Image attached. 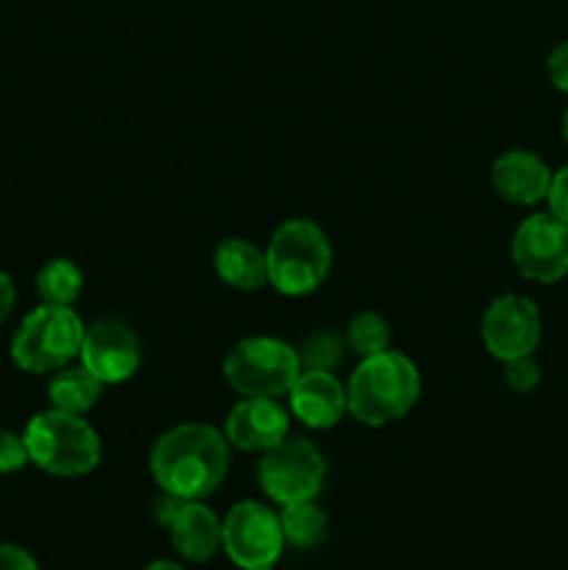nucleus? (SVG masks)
<instances>
[{
    "label": "nucleus",
    "instance_id": "28",
    "mask_svg": "<svg viewBox=\"0 0 568 570\" xmlns=\"http://www.w3.org/2000/svg\"><path fill=\"white\" fill-rule=\"evenodd\" d=\"M143 570H187V568H182L178 562H173V560H156V562H150V566H145Z\"/></svg>",
    "mask_w": 568,
    "mask_h": 570
},
{
    "label": "nucleus",
    "instance_id": "30",
    "mask_svg": "<svg viewBox=\"0 0 568 570\" xmlns=\"http://www.w3.org/2000/svg\"><path fill=\"white\" fill-rule=\"evenodd\" d=\"M256 570H273V568H256Z\"/></svg>",
    "mask_w": 568,
    "mask_h": 570
},
{
    "label": "nucleus",
    "instance_id": "12",
    "mask_svg": "<svg viewBox=\"0 0 568 570\" xmlns=\"http://www.w3.org/2000/svg\"><path fill=\"white\" fill-rule=\"evenodd\" d=\"M290 412L278 404V399H243L232 406L226 417L228 445L239 451H265L276 449L287 440Z\"/></svg>",
    "mask_w": 568,
    "mask_h": 570
},
{
    "label": "nucleus",
    "instance_id": "29",
    "mask_svg": "<svg viewBox=\"0 0 568 570\" xmlns=\"http://www.w3.org/2000/svg\"><path fill=\"white\" fill-rule=\"evenodd\" d=\"M562 137H566V142H568V109H566V115H562Z\"/></svg>",
    "mask_w": 568,
    "mask_h": 570
},
{
    "label": "nucleus",
    "instance_id": "23",
    "mask_svg": "<svg viewBox=\"0 0 568 570\" xmlns=\"http://www.w3.org/2000/svg\"><path fill=\"white\" fill-rule=\"evenodd\" d=\"M28 449L22 434L0 429V473H17L28 465Z\"/></svg>",
    "mask_w": 568,
    "mask_h": 570
},
{
    "label": "nucleus",
    "instance_id": "25",
    "mask_svg": "<svg viewBox=\"0 0 568 570\" xmlns=\"http://www.w3.org/2000/svg\"><path fill=\"white\" fill-rule=\"evenodd\" d=\"M546 76H549L551 87L568 95V42H560L546 59Z\"/></svg>",
    "mask_w": 568,
    "mask_h": 570
},
{
    "label": "nucleus",
    "instance_id": "24",
    "mask_svg": "<svg viewBox=\"0 0 568 570\" xmlns=\"http://www.w3.org/2000/svg\"><path fill=\"white\" fill-rule=\"evenodd\" d=\"M546 204H549L551 215H555L562 226H568V165L551 176V187H549V195H546Z\"/></svg>",
    "mask_w": 568,
    "mask_h": 570
},
{
    "label": "nucleus",
    "instance_id": "5",
    "mask_svg": "<svg viewBox=\"0 0 568 570\" xmlns=\"http://www.w3.org/2000/svg\"><path fill=\"white\" fill-rule=\"evenodd\" d=\"M87 326L72 306H37L11 337V360L20 371L53 373L78 356Z\"/></svg>",
    "mask_w": 568,
    "mask_h": 570
},
{
    "label": "nucleus",
    "instance_id": "2",
    "mask_svg": "<svg viewBox=\"0 0 568 570\" xmlns=\"http://www.w3.org/2000/svg\"><path fill=\"white\" fill-rule=\"evenodd\" d=\"M421 399V371L401 351H382L360 360L345 384L349 415L362 426H388L401 421Z\"/></svg>",
    "mask_w": 568,
    "mask_h": 570
},
{
    "label": "nucleus",
    "instance_id": "22",
    "mask_svg": "<svg viewBox=\"0 0 568 570\" xmlns=\"http://www.w3.org/2000/svg\"><path fill=\"white\" fill-rule=\"evenodd\" d=\"M505 382L516 393H532L540 384V365L532 360V354L505 362Z\"/></svg>",
    "mask_w": 568,
    "mask_h": 570
},
{
    "label": "nucleus",
    "instance_id": "27",
    "mask_svg": "<svg viewBox=\"0 0 568 570\" xmlns=\"http://www.w3.org/2000/svg\"><path fill=\"white\" fill-rule=\"evenodd\" d=\"M14 304H17L14 282H11V276H6V273L0 271V323H6V317L11 315Z\"/></svg>",
    "mask_w": 568,
    "mask_h": 570
},
{
    "label": "nucleus",
    "instance_id": "16",
    "mask_svg": "<svg viewBox=\"0 0 568 570\" xmlns=\"http://www.w3.org/2000/svg\"><path fill=\"white\" fill-rule=\"evenodd\" d=\"M215 271L223 284L243 293H254L267 284L265 250L256 248L251 239L228 237L215 248Z\"/></svg>",
    "mask_w": 568,
    "mask_h": 570
},
{
    "label": "nucleus",
    "instance_id": "13",
    "mask_svg": "<svg viewBox=\"0 0 568 570\" xmlns=\"http://www.w3.org/2000/svg\"><path fill=\"white\" fill-rule=\"evenodd\" d=\"M290 412L304 423L306 429H332L349 415L345 406V384L332 371H312L304 367L287 393Z\"/></svg>",
    "mask_w": 568,
    "mask_h": 570
},
{
    "label": "nucleus",
    "instance_id": "11",
    "mask_svg": "<svg viewBox=\"0 0 568 570\" xmlns=\"http://www.w3.org/2000/svg\"><path fill=\"white\" fill-rule=\"evenodd\" d=\"M78 360L104 387L123 384L139 367V340L126 323L98 321L84 332Z\"/></svg>",
    "mask_w": 568,
    "mask_h": 570
},
{
    "label": "nucleus",
    "instance_id": "9",
    "mask_svg": "<svg viewBox=\"0 0 568 570\" xmlns=\"http://www.w3.org/2000/svg\"><path fill=\"white\" fill-rule=\"evenodd\" d=\"M510 254L518 273L529 282H560L568 276V226L551 212L529 215L512 234Z\"/></svg>",
    "mask_w": 568,
    "mask_h": 570
},
{
    "label": "nucleus",
    "instance_id": "4",
    "mask_svg": "<svg viewBox=\"0 0 568 570\" xmlns=\"http://www.w3.org/2000/svg\"><path fill=\"white\" fill-rule=\"evenodd\" d=\"M28 460L50 476L78 479L98 468L104 445L98 432L84 415H70L61 410L39 412L28 421L26 432Z\"/></svg>",
    "mask_w": 568,
    "mask_h": 570
},
{
    "label": "nucleus",
    "instance_id": "21",
    "mask_svg": "<svg viewBox=\"0 0 568 570\" xmlns=\"http://www.w3.org/2000/svg\"><path fill=\"white\" fill-rule=\"evenodd\" d=\"M345 343L334 332L323 328V332L310 334L304 345L298 348L301 367H312V371H334L343 360Z\"/></svg>",
    "mask_w": 568,
    "mask_h": 570
},
{
    "label": "nucleus",
    "instance_id": "10",
    "mask_svg": "<svg viewBox=\"0 0 568 570\" xmlns=\"http://www.w3.org/2000/svg\"><path fill=\"white\" fill-rule=\"evenodd\" d=\"M540 312L527 295H499L482 315V343L499 362L529 356L540 343Z\"/></svg>",
    "mask_w": 568,
    "mask_h": 570
},
{
    "label": "nucleus",
    "instance_id": "26",
    "mask_svg": "<svg viewBox=\"0 0 568 570\" xmlns=\"http://www.w3.org/2000/svg\"><path fill=\"white\" fill-rule=\"evenodd\" d=\"M0 570H39V562L20 546L0 543Z\"/></svg>",
    "mask_w": 568,
    "mask_h": 570
},
{
    "label": "nucleus",
    "instance_id": "14",
    "mask_svg": "<svg viewBox=\"0 0 568 570\" xmlns=\"http://www.w3.org/2000/svg\"><path fill=\"white\" fill-rule=\"evenodd\" d=\"M551 176L543 159L532 150H507L490 167V181L493 189L507 200V204L516 206H535L540 200H546L551 187Z\"/></svg>",
    "mask_w": 568,
    "mask_h": 570
},
{
    "label": "nucleus",
    "instance_id": "3",
    "mask_svg": "<svg viewBox=\"0 0 568 570\" xmlns=\"http://www.w3.org/2000/svg\"><path fill=\"white\" fill-rule=\"evenodd\" d=\"M267 284L276 293L301 298L326 282L334 250L326 232L306 217L282 223L265 248Z\"/></svg>",
    "mask_w": 568,
    "mask_h": 570
},
{
    "label": "nucleus",
    "instance_id": "19",
    "mask_svg": "<svg viewBox=\"0 0 568 570\" xmlns=\"http://www.w3.org/2000/svg\"><path fill=\"white\" fill-rule=\"evenodd\" d=\"M37 293L48 306H72L84 293V273L72 259H50L37 273Z\"/></svg>",
    "mask_w": 568,
    "mask_h": 570
},
{
    "label": "nucleus",
    "instance_id": "20",
    "mask_svg": "<svg viewBox=\"0 0 568 570\" xmlns=\"http://www.w3.org/2000/svg\"><path fill=\"white\" fill-rule=\"evenodd\" d=\"M345 345L354 351L360 360L376 356L390 348V326L376 312H356L345 328Z\"/></svg>",
    "mask_w": 568,
    "mask_h": 570
},
{
    "label": "nucleus",
    "instance_id": "6",
    "mask_svg": "<svg viewBox=\"0 0 568 570\" xmlns=\"http://www.w3.org/2000/svg\"><path fill=\"white\" fill-rule=\"evenodd\" d=\"M301 371L298 348L278 337H245L223 360V376L245 399H282Z\"/></svg>",
    "mask_w": 568,
    "mask_h": 570
},
{
    "label": "nucleus",
    "instance_id": "17",
    "mask_svg": "<svg viewBox=\"0 0 568 570\" xmlns=\"http://www.w3.org/2000/svg\"><path fill=\"white\" fill-rule=\"evenodd\" d=\"M100 393H104V382H98L84 365L59 367L48 382L50 410L70 412V415H87L98 404Z\"/></svg>",
    "mask_w": 568,
    "mask_h": 570
},
{
    "label": "nucleus",
    "instance_id": "8",
    "mask_svg": "<svg viewBox=\"0 0 568 570\" xmlns=\"http://www.w3.org/2000/svg\"><path fill=\"white\" fill-rule=\"evenodd\" d=\"M223 551L239 570L273 568L284 551L278 512L262 501H239L223 518Z\"/></svg>",
    "mask_w": 568,
    "mask_h": 570
},
{
    "label": "nucleus",
    "instance_id": "1",
    "mask_svg": "<svg viewBox=\"0 0 568 570\" xmlns=\"http://www.w3.org/2000/svg\"><path fill=\"white\" fill-rule=\"evenodd\" d=\"M232 445L226 434L209 423H178L154 443L148 456L150 476L184 501H204L215 493L228 473Z\"/></svg>",
    "mask_w": 568,
    "mask_h": 570
},
{
    "label": "nucleus",
    "instance_id": "15",
    "mask_svg": "<svg viewBox=\"0 0 568 570\" xmlns=\"http://www.w3.org/2000/svg\"><path fill=\"white\" fill-rule=\"evenodd\" d=\"M165 529L176 554L187 562H209L223 549V518L204 501H178Z\"/></svg>",
    "mask_w": 568,
    "mask_h": 570
},
{
    "label": "nucleus",
    "instance_id": "7",
    "mask_svg": "<svg viewBox=\"0 0 568 570\" xmlns=\"http://www.w3.org/2000/svg\"><path fill=\"white\" fill-rule=\"evenodd\" d=\"M256 479L267 499L278 507L315 501L326 482V460L310 440H284L276 449L262 454Z\"/></svg>",
    "mask_w": 568,
    "mask_h": 570
},
{
    "label": "nucleus",
    "instance_id": "18",
    "mask_svg": "<svg viewBox=\"0 0 568 570\" xmlns=\"http://www.w3.org/2000/svg\"><path fill=\"white\" fill-rule=\"evenodd\" d=\"M278 521H282L284 543H290L293 549H317L329 538V515L315 501L284 504L282 512H278Z\"/></svg>",
    "mask_w": 568,
    "mask_h": 570
}]
</instances>
